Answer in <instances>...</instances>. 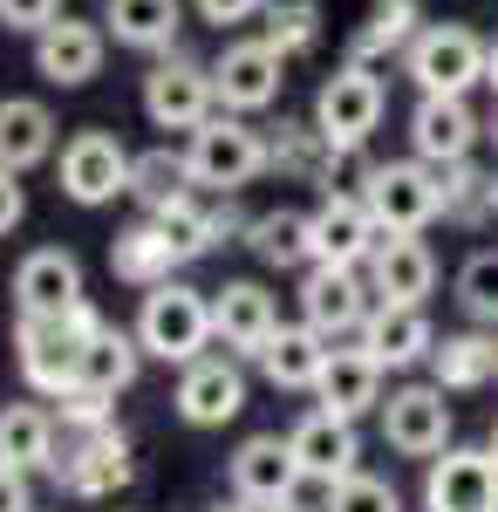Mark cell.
I'll list each match as a JSON object with an SVG mask.
<instances>
[{
  "label": "cell",
  "mask_w": 498,
  "mask_h": 512,
  "mask_svg": "<svg viewBox=\"0 0 498 512\" xmlns=\"http://www.w3.org/2000/svg\"><path fill=\"white\" fill-rule=\"evenodd\" d=\"M103 328V315L82 301L69 315H14V369L41 403H62L82 383V349Z\"/></svg>",
  "instance_id": "cell-1"
},
{
  "label": "cell",
  "mask_w": 498,
  "mask_h": 512,
  "mask_svg": "<svg viewBox=\"0 0 498 512\" xmlns=\"http://www.w3.org/2000/svg\"><path fill=\"white\" fill-rule=\"evenodd\" d=\"M137 349L151 362H171V369H192L198 355H212V294H198L185 280H164L137 301Z\"/></svg>",
  "instance_id": "cell-2"
},
{
  "label": "cell",
  "mask_w": 498,
  "mask_h": 512,
  "mask_svg": "<svg viewBox=\"0 0 498 512\" xmlns=\"http://www.w3.org/2000/svg\"><path fill=\"white\" fill-rule=\"evenodd\" d=\"M185 158H192V178L205 185V192H246L260 171H273V137L267 130H253L246 117H232V110H219V117H205L185 137Z\"/></svg>",
  "instance_id": "cell-3"
},
{
  "label": "cell",
  "mask_w": 498,
  "mask_h": 512,
  "mask_svg": "<svg viewBox=\"0 0 498 512\" xmlns=\"http://www.w3.org/2000/svg\"><path fill=\"white\" fill-rule=\"evenodd\" d=\"M485 55H492V41L478 35V28H464V21H430V28L410 41L403 69L417 82V96H471V89L485 82Z\"/></svg>",
  "instance_id": "cell-4"
},
{
  "label": "cell",
  "mask_w": 498,
  "mask_h": 512,
  "mask_svg": "<svg viewBox=\"0 0 498 512\" xmlns=\"http://www.w3.org/2000/svg\"><path fill=\"white\" fill-rule=\"evenodd\" d=\"M362 198H369L383 233H430L444 219V178H437V164H423V158L376 164L362 178Z\"/></svg>",
  "instance_id": "cell-5"
},
{
  "label": "cell",
  "mask_w": 498,
  "mask_h": 512,
  "mask_svg": "<svg viewBox=\"0 0 498 512\" xmlns=\"http://www.w3.org/2000/svg\"><path fill=\"white\" fill-rule=\"evenodd\" d=\"M383 110H389V89H383V76L362 69V62H342L335 76L314 89V123H321V137L342 144V151H362V144L383 130Z\"/></svg>",
  "instance_id": "cell-6"
},
{
  "label": "cell",
  "mask_w": 498,
  "mask_h": 512,
  "mask_svg": "<svg viewBox=\"0 0 498 512\" xmlns=\"http://www.w3.org/2000/svg\"><path fill=\"white\" fill-rule=\"evenodd\" d=\"M144 117H151V130H185V137H192L205 117H219V82H212V62L164 55L151 76H144Z\"/></svg>",
  "instance_id": "cell-7"
},
{
  "label": "cell",
  "mask_w": 498,
  "mask_h": 512,
  "mask_svg": "<svg viewBox=\"0 0 498 512\" xmlns=\"http://www.w3.org/2000/svg\"><path fill=\"white\" fill-rule=\"evenodd\" d=\"M130 151L116 144L110 130H76L69 144H62V158H55V178H62V198L82 205V212H96V205H110V198L130 192Z\"/></svg>",
  "instance_id": "cell-8"
},
{
  "label": "cell",
  "mask_w": 498,
  "mask_h": 512,
  "mask_svg": "<svg viewBox=\"0 0 498 512\" xmlns=\"http://www.w3.org/2000/svg\"><path fill=\"white\" fill-rule=\"evenodd\" d=\"M226 485H232V499L273 512V506H294V499H301L307 472H301V458H294L287 437L260 431V437H246V444L226 458Z\"/></svg>",
  "instance_id": "cell-9"
},
{
  "label": "cell",
  "mask_w": 498,
  "mask_h": 512,
  "mask_svg": "<svg viewBox=\"0 0 498 512\" xmlns=\"http://www.w3.org/2000/svg\"><path fill=\"white\" fill-rule=\"evenodd\" d=\"M369 315H376V294H369L362 267H307L301 274V321L314 335L348 342V335H362Z\"/></svg>",
  "instance_id": "cell-10"
},
{
  "label": "cell",
  "mask_w": 498,
  "mask_h": 512,
  "mask_svg": "<svg viewBox=\"0 0 498 512\" xmlns=\"http://www.w3.org/2000/svg\"><path fill=\"white\" fill-rule=\"evenodd\" d=\"M212 82H219V110L232 117H260L280 103V89H287V55H273L267 41H226L219 48V62H212Z\"/></svg>",
  "instance_id": "cell-11"
},
{
  "label": "cell",
  "mask_w": 498,
  "mask_h": 512,
  "mask_svg": "<svg viewBox=\"0 0 498 512\" xmlns=\"http://www.w3.org/2000/svg\"><path fill=\"white\" fill-rule=\"evenodd\" d=\"M144 219H157L164 226V239L178 246V260L192 267V260H205V253H219V246H232V239H246V212H239V198L232 192H205L198 185L185 205H171V212H144Z\"/></svg>",
  "instance_id": "cell-12"
},
{
  "label": "cell",
  "mask_w": 498,
  "mask_h": 512,
  "mask_svg": "<svg viewBox=\"0 0 498 512\" xmlns=\"http://www.w3.org/2000/svg\"><path fill=\"white\" fill-rule=\"evenodd\" d=\"M178 417L192 424V431H226L232 417L246 410V369H239V355L212 349L198 355L192 369H178Z\"/></svg>",
  "instance_id": "cell-13"
},
{
  "label": "cell",
  "mask_w": 498,
  "mask_h": 512,
  "mask_svg": "<svg viewBox=\"0 0 498 512\" xmlns=\"http://www.w3.org/2000/svg\"><path fill=\"white\" fill-rule=\"evenodd\" d=\"M383 437L389 451H403V458H444L451 451V403L437 383H403V390L383 396Z\"/></svg>",
  "instance_id": "cell-14"
},
{
  "label": "cell",
  "mask_w": 498,
  "mask_h": 512,
  "mask_svg": "<svg viewBox=\"0 0 498 512\" xmlns=\"http://www.w3.org/2000/svg\"><path fill=\"white\" fill-rule=\"evenodd\" d=\"M55 478L69 485V499H89V506H103L116 499L130 478H137V458H130V437L116 431H89V437H69V451H62V465Z\"/></svg>",
  "instance_id": "cell-15"
},
{
  "label": "cell",
  "mask_w": 498,
  "mask_h": 512,
  "mask_svg": "<svg viewBox=\"0 0 498 512\" xmlns=\"http://www.w3.org/2000/svg\"><path fill=\"white\" fill-rule=\"evenodd\" d=\"M383 246V226L362 192H321L314 205V267H369Z\"/></svg>",
  "instance_id": "cell-16"
},
{
  "label": "cell",
  "mask_w": 498,
  "mask_h": 512,
  "mask_svg": "<svg viewBox=\"0 0 498 512\" xmlns=\"http://www.w3.org/2000/svg\"><path fill=\"white\" fill-rule=\"evenodd\" d=\"M294 444V458H301L307 485H321V492H335L342 478L362 472V431H355V417H335V410H307L301 424L287 431Z\"/></svg>",
  "instance_id": "cell-17"
},
{
  "label": "cell",
  "mask_w": 498,
  "mask_h": 512,
  "mask_svg": "<svg viewBox=\"0 0 498 512\" xmlns=\"http://www.w3.org/2000/svg\"><path fill=\"white\" fill-rule=\"evenodd\" d=\"M423 512H498V465L492 451L451 444L423 472Z\"/></svg>",
  "instance_id": "cell-18"
},
{
  "label": "cell",
  "mask_w": 498,
  "mask_h": 512,
  "mask_svg": "<svg viewBox=\"0 0 498 512\" xmlns=\"http://www.w3.org/2000/svg\"><path fill=\"white\" fill-rule=\"evenodd\" d=\"M103 55H110V28L62 14L35 35V76L55 82V89H82V82L103 76Z\"/></svg>",
  "instance_id": "cell-19"
},
{
  "label": "cell",
  "mask_w": 498,
  "mask_h": 512,
  "mask_svg": "<svg viewBox=\"0 0 498 512\" xmlns=\"http://www.w3.org/2000/svg\"><path fill=\"white\" fill-rule=\"evenodd\" d=\"M478 137H485V123H478V110L464 96H417V110H410V158L451 171V164H464L478 151Z\"/></svg>",
  "instance_id": "cell-20"
},
{
  "label": "cell",
  "mask_w": 498,
  "mask_h": 512,
  "mask_svg": "<svg viewBox=\"0 0 498 512\" xmlns=\"http://www.w3.org/2000/svg\"><path fill=\"white\" fill-rule=\"evenodd\" d=\"M369 294L376 301H403V308H423L437 294V253L423 233H383V246L369 253Z\"/></svg>",
  "instance_id": "cell-21"
},
{
  "label": "cell",
  "mask_w": 498,
  "mask_h": 512,
  "mask_svg": "<svg viewBox=\"0 0 498 512\" xmlns=\"http://www.w3.org/2000/svg\"><path fill=\"white\" fill-rule=\"evenodd\" d=\"M82 260L69 246H35L14 267V315H69L82 308Z\"/></svg>",
  "instance_id": "cell-22"
},
{
  "label": "cell",
  "mask_w": 498,
  "mask_h": 512,
  "mask_svg": "<svg viewBox=\"0 0 498 512\" xmlns=\"http://www.w3.org/2000/svg\"><path fill=\"white\" fill-rule=\"evenodd\" d=\"M273 328H280V301H273L260 280L212 287V335L226 342V355H260Z\"/></svg>",
  "instance_id": "cell-23"
},
{
  "label": "cell",
  "mask_w": 498,
  "mask_h": 512,
  "mask_svg": "<svg viewBox=\"0 0 498 512\" xmlns=\"http://www.w3.org/2000/svg\"><path fill=\"white\" fill-rule=\"evenodd\" d=\"M383 362L362 349V342H348V349L328 355V369H321V383H314V410H335V417H369V410H383Z\"/></svg>",
  "instance_id": "cell-24"
},
{
  "label": "cell",
  "mask_w": 498,
  "mask_h": 512,
  "mask_svg": "<svg viewBox=\"0 0 498 512\" xmlns=\"http://www.w3.org/2000/svg\"><path fill=\"white\" fill-rule=\"evenodd\" d=\"M362 349L376 355L383 369H417L437 349V328H430V308H403V301H376V315L362 321L355 335Z\"/></svg>",
  "instance_id": "cell-25"
},
{
  "label": "cell",
  "mask_w": 498,
  "mask_h": 512,
  "mask_svg": "<svg viewBox=\"0 0 498 512\" xmlns=\"http://www.w3.org/2000/svg\"><path fill=\"white\" fill-rule=\"evenodd\" d=\"M328 355H335L328 335H314L307 321H280V328L267 335V349L253 355V362H260V376H267L273 390H314L321 369H328Z\"/></svg>",
  "instance_id": "cell-26"
},
{
  "label": "cell",
  "mask_w": 498,
  "mask_h": 512,
  "mask_svg": "<svg viewBox=\"0 0 498 512\" xmlns=\"http://www.w3.org/2000/svg\"><path fill=\"white\" fill-rule=\"evenodd\" d=\"M498 376V335L492 328H458V335H437L430 349V383L444 396H471Z\"/></svg>",
  "instance_id": "cell-27"
},
{
  "label": "cell",
  "mask_w": 498,
  "mask_h": 512,
  "mask_svg": "<svg viewBox=\"0 0 498 512\" xmlns=\"http://www.w3.org/2000/svg\"><path fill=\"white\" fill-rule=\"evenodd\" d=\"M178 246L164 239V226L157 219H137V226H123V233L110 239V274L123 280V287H164V280H178Z\"/></svg>",
  "instance_id": "cell-28"
},
{
  "label": "cell",
  "mask_w": 498,
  "mask_h": 512,
  "mask_svg": "<svg viewBox=\"0 0 498 512\" xmlns=\"http://www.w3.org/2000/svg\"><path fill=\"white\" fill-rule=\"evenodd\" d=\"M103 28L116 48L171 55V41L185 28V0H103Z\"/></svg>",
  "instance_id": "cell-29"
},
{
  "label": "cell",
  "mask_w": 498,
  "mask_h": 512,
  "mask_svg": "<svg viewBox=\"0 0 498 512\" xmlns=\"http://www.w3.org/2000/svg\"><path fill=\"white\" fill-rule=\"evenodd\" d=\"M0 465L14 472H55L62 451H55V410L48 403H0Z\"/></svg>",
  "instance_id": "cell-30"
},
{
  "label": "cell",
  "mask_w": 498,
  "mask_h": 512,
  "mask_svg": "<svg viewBox=\"0 0 498 512\" xmlns=\"http://www.w3.org/2000/svg\"><path fill=\"white\" fill-rule=\"evenodd\" d=\"M417 35H423V7L417 0H369V14H362L355 35H348V62L376 69V62H389V55H410Z\"/></svg>",
  "instance_id": "cell-31"
},
{
  "label": "cell",
  "mask_w": 498,
  "mask_h": 512,
  "mask_svg": "<svg viewBox=\"0 0 498 512\" xmlns=\"http://www.w3.org/2000/svg\"><path fill=\"white\" fill-rule=\"evenodd\" d=\"M55 158V110L41 96H0V171H35Z\"/></svg>",
  "instance_id": "cell-32"
},
{
  "label": "cell",
  "mask_w": 498,
  "mask_h": 512,
  "mask_svg": "<svg viewBox=\"0 0 498 512\" xmlns=\"http://www.w3.org/2000/svg\"><path fill=\"white\" fill-rule=\"evenodd\" d=\"M246 246L267 260V267H280V274H294V267H314V212H294V205H273V212H260L253 226H246Z\"/></svg>",
  "instance_id": "cell-33"
},
{
  "label": "cell",
  "mask_w": 498,
  "mask_h": 512,
  "mask_svg": "<svg viewBox=\"0 0 498 512\" xmlns=\"http://www.w3.org/2000/svg\"><path fill=\"white\" fill-rule=\"evenodd\" d=\"M192 192H198V178H192V158L185 151H171V144L137 151V164H130V198L144 212H171V205H185Z\"/></svg>",
  "instance_id": "cell-34"
},
{
  "label": "cell",
  "mask_w": 498,
  "mask_h": 512,
  "mask_svg": "<svg viewBox=\"0 0 498 512\" xmlns=\"http://www.w3.org/2000/svg\"><path fill=\"white\" fill-rule=\"evenodd\" d=\"M137 369H144V349H137V335H123V328H96L89 335V349H82V383L76 390H96V396H123L137 383Z\"/></svg>",
  "instance_id": "cell-35"
},
{
  "label": "cell",
  "mask_w": 498,
  "mask_h": 512,
  "mask_svg": "<svg viewBox=\"0 0 498 512\" xmlns=\"http://www.w3.org/2000/svg\"><path fill=\"white\" fill-rule=\"evenodd\" d=\"M444 178V219L451 226H485L498 212V171H478V164L464 158V164H451V171H437Z\"/></svg>",
  "instance_id": "cell-36"
},
{
  "label": "cell",
  "mask_w": 498,
  "mask_h": 512,
  "mask_svg": "<svg viewBox=\"0 0 498 512\" xmlns=\"http://www.w3.org/2000/svg\"><path fill=\"white\" fill-rule=\"evenodd\" d=\"M458 308L478 321V328H492V335H498V246L464 253V267H458Z\"/></svg>",
  "instance_id": "cell-37"
},
{
  "label": "cell",
  "mask_w": 498,
  "mask_h": 512,
  "mask_svg": "<svg viewBox=\"0 0 498 512\" xmlns=\"http://www.w3.org/2000/svg\"><path fill=\"white\" fill-rule=\"evenodd\" d=\"M260 41H267L273 55H287V62H294V55H307V48L321 41V7H314V0H273Z\"/></svg>",
  "instance_id": "cell-38"
},
{
  "label": "cell",
  "mask_w": 498,
  "mask_h": 512,
  "mask_svg": "<svg viewBox=\"0 0 498 512\" xmlns=\"http://www.w3.org/2000/svg\"><path fill=\"white\" fill-rule=\"evenodd\" d=\"M321 512H403V492H396L389 478H376V472H355V478H342V485L328 492Z\"/></svg>",
  "instance_id": "cell-39"
},
{
  "label": "cell",
  "mask_w": 498,
  "mask_h": 512,
  "mask_svg": "<svg viewBox=\"0 0 498 512\" xmlns=\"http://www.w3.org/2000/svg\"><path fill=\"white\" fill-rule=\"evenodd\" d=\"M55 424H69L76 437H89V431H110V424H116V396L69 390L62 403H55Z\"/></svg>",
  "instance_id": "cell-40"
},
{
  "label": "cell",
  "mask_w": 498,
  "mask_h": 512,
  "mask_svg": "<svg viewBox=\"0 0 498 512\" xmlns=\"http://www.w3.org/2000/svg\"><path fill=\"white\" fill-rule=\"evenodd\" d=\"M48 21H62V0H0V28L7 35H41Z\"/></svg>",
  "instance_id": "cell-41"
},
{
  "label": "cell",
  "mask_w": 498,
  "mask_h": 512,
  "mask_svg": "<svg viewBox=\"0 0 498 512\" xmlns=\"http://www.w3.org/2000/svg\"><path fill=\"white\" fill-rule=\"evenodd\" d=\"M192 7H198V21H212V28L226 35V28H239V21H253V14H267L273 0H192Z\"/></svg>",
  "instance_id": "cell-42"
},
{
  "label": "cell",
  "mask_w": 498,
  "mask_h": 512,
  "mask_svg": "<svg viewBox=\"0 0 498 512\" xmlns=\"http://www.w3.org/2000/svg\"><path fill=\"white\" fill-rule=\"evenodd\" d=\"M28 219V192H21V171H0V239Z\"/></svg>",
  "instance_id": "cell-43"
},
{
  "label": "cell",
  "mask_w": 498,
  "mask_h": 512,
  "mask_svg": "<svg viewBox=\"0 0 498 512\" xmlns=\"http://www.w3.org/2000/svg\"><path fill=\"white\" fill-rule=\"evenodd\" d=\"M0 512H35V485L14 465H0Z\"/></svg>",
  "instance_id": "cell-44"
},
{
  "label": "cell",
  "mask_w": 498,
  "mask_h": 512,
  "mask_svg": "<svg viewBox=\"0 0 498 512\" xmlns=\"http://www.w3.org/2000/svg\"><path fill=\"white\" fill-rule=\"evenodd\" d=\"M485 82H492V96H498V35H492V55H485Z\"/></svg>",
  "instance_id": "cell-45"
},
{
  "label": "cell",
  "mask_w": 498,
  "mask_h": 512,
  "mask_svg": "<svg viewBox=\"0 0 498 512\" xmlns=\"http://www.w3.org/2000/svg\"><path fill=\"white\" fill-rule=\"evenodd\" d=\"M219 512H267V506H246V499H226Z\"/></svg>",
  "instance_id": "cell-46"
},
{
  "label": "cell",
  "mask_w": 498,
  "mask_h": 512,
  "mask_svg": "<svg viewBox=\"0 0 498 512\" xmlns=\"http://www.w3.org/2000/svg\"><path fill=\"white\" fill-rule=\"evenodd\" d=\"M485 451H492V465H498V424H492V437H485Z\"/></svg>",
  "instance_id": "cell-47"
},
{
  "label": "cell",
  "mask_w": 498,
  "mask_h": 512,
  "mask_svg": "<svg viewBox=\"0 0 498 512\" xmlns=\"http://www.w3.org/2000/svg\"><path fill=\"white\" fill-rule=\"evenodd\" d=\"M485 137H492V144H498V110H492V123H485Z\"/></svg>",
  "instance_id": "cell-48"
},
{
  "label": "cell",
  "mask_w": 498,
  "mask_h": 512,
  "mask_svg": "<svg viewBox=\"0 0 498 512\" xmlns=\"http://www.w3.org/2000/svg\"><path fill=\"white\" fill-rule=\"evenodd\" d=\"M273 512H307V506H301V499H294V506H273Z\"/></svg>",
  "instance_id": "cell-49"
},
{
  "label": "cell",
  "mask_w": 498,
  "mask_h": 512,
  "mask_svg": "<svg viewBox=\"0 0 498 512\" xmlns=\"http://www.w3.org/2000/svg\"><path fill=\"white\" fill-rule=\"evenodd\" d=\"M492 192H498V185H492Z\"/></svg>",
  "instance_id": "cell-50"
}]
</instances>
